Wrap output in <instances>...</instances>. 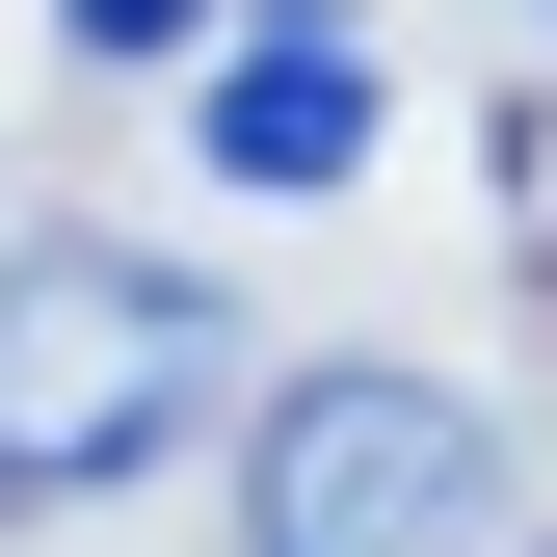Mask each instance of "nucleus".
I'll use <instances>...</instances> for the list:
<instances>
[{
  "instance_id": "1",
  "label": "nucleus",
  "mask_w": 557,
  "mask_h": 557,
  "mask_svg": "<svg viewBox=\"0 0 557 557\" xmlns=\"http://www.w3.org/2000/svg\"><path fill=\"white\" fill-rule=\"evenodd\" d=\"M186 398H239L213 265L107 239V213H27V239H0V505H107V478H160Z\"/></svg>"
},
{
  "instance_id": "5",
  "label": "nucleus",
  "mask_w": 557,
  "mask_h": 557,
  "mask_svg": "<svg viewBox=\"0 0 557 557\" xmlns=\"http://www.w3.org/2000/svg\"><path fill=\"white\" fill-rule=\"evenodd\" d=\"M531 53H557V0H531Z\"/></svg>"
},
{
  "instance_id": "2",
  "label": "nucleus",
  "mask_w": 557,
  "mask_h": 557,
  "mask_svg": "<svg viewBox=\"0 0 557 557\" xmlns=\"http://www.w3.org/2000/svg\"><path fill=\"white\" fill-rule=\"evenodd\" d=\"M505 531V398L398 372V345H345L239 425V557H478Z\"/></svg>"
},
{
  "instance_id": "3",
  "label": "nucleus",
  "mask_w": 557,
  "mask_h": 557,
  "mask_svg": "<svg viewBox=\"0 0 557 557\" xmlns=\"http://www.w3.org/2000/svg\"><path fill=\"white\" fill-rule=\"evenodd\" d=\"M186 160H213V186H265V213H319V186L372 160V27H345V0H213Z\"/></svg>"
},
{
  "instance_id": "4",
  "label": "nucleus",
  "mask_w": 557,
  "mask_h": 557,
  "mask_svg": "<svg viewBox=\"0 0 557 557\" xmlns=\"http://www.w3.org/2000/svg\"><path fill=\"white\" fill-rule=\"evenodd\" d=\"M53 27H81L107 81H160V53H213V0H53Z\"/></svg>"
}]
</instances>
